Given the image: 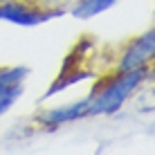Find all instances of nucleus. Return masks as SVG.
Returning a JSON list of instances; mask_svg holds the SVG:
<instances>
[{
  "instance_id": "1",
  "label": "nucleus",
  "mask_w": 155,
  "mask_h": 155,
  "mask_svg": "<svg viewBox=\"0 0 155 155\" xmlns=\"http://www.w3.org/2000/svg\"><path fill=\"white\" fill-rule=\"evenodd\" d=\"M148 77L146 68H135V70L119 72L110 81L99 85L92 92V104H90V115H113L124 106V101L140 88V83Z\"/></svg>"
},
{
  "instance_id": "2",
  "label": "nucleus",
  "mask_w": 155,
  "mask_h": 155,
  "mask_svg": "<svg viewBox=\"0 0 155 155\" xmlns=\"http://www.w3.org/2000/svg\"><path fill=\"white\" fill-rule=\"evenodd\" d=\"M151 61H155V27L148 29L146 34L137 36L126 47L124 56L119 61V72L135 70V68H146Z\"/></svg>"
},
{
  "instance_id": "3",
  "label": "nucleus",
  "mask_w": 155,
  "mask_h": 155,
  "mask_svg": "<svg viewBox=\"0 0 155 155\" xmlns=\"http://www.w3.org/2000/svg\"><path fill=\"white\" fill-rule=\"evenodd\" d=\"M27 74H29V68L25 65L0 68V117L23 94V83L27 79Z\"/></svg>"
},
{
  "instance_id": "4",
  "label": "nucleus",
  "mask_w": 155,
  "mask_h": 155,
  "mask_svg": "<svg viewBox=\"0 0 155 155\" xmlns=\"http://www.w3.org/2000/svg\"><path fill=\"white\" fill-rule=\"evenodd\" d=\"M90 104H92V94L81 99V101H77V104H68V106H61V108L45 110V113L38 115V124L47 126V128H54V126H63V124H70V121H77L81 117L90 115Z\"/></svg>"
},
{
  "instance_id": "5",
  "label": "nucleus",
  "mask_w": 155,
  "mask_h": 155,
  "mask_svg": "<svg viewBox=\"0 0 155 155\" xmlns=\"http://www.w3.org/2000/svg\"><path fill=\"white\" fill-rule=\"evenodd\" d=\"M52 14L38 12V9L29 7V5L16 2V0H7V2L0 5V20H9V23L23 25V27H34V25H41L50 18Z\"/></svg>"
},
{
  "instance_id": "6",
  "label": "nucleus",
  "mask_w": 155,
  "mask_h": 155,
  "mask_svg": "<svg viewBox=\"0 0 155 155\" xmlns=\"http://www.w3.org/2000/svg\"><path fill=\"white\" fill-rule=\"evenodd\" d=\"M117 0H79L72 7V16L77 18H94V16L104 14L106 9H110Z\"/></svg>"
}]
</instances>
